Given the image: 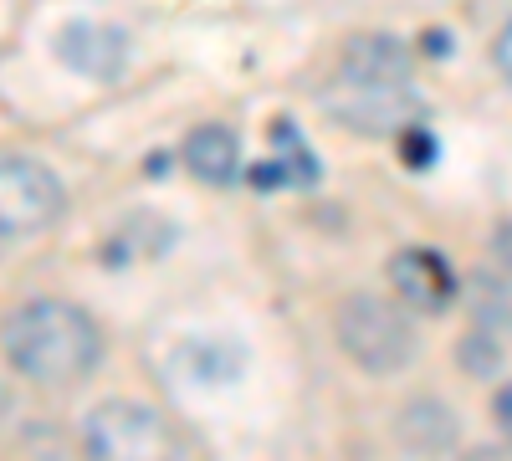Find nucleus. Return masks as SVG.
Listing matches in <instances>:
<instances>
[{"label": "nucleus", "instance_id": "8", "mask_svg": "<svg viewBox=\"0 0 512 461\" xmlns=\"http://www.w3.org/2000/svg\"><path fill=\"white\" fill-rule=\"evenodd\" d=\"M185 170L205 185H226L241 170V139L226 123H200V129L185 139Z\"/></svg>", "mask_w": 512, "mask_h": 461}, {"label": "nucleus", "instance_id": "7", "mask_svg": "<svg viewBox=\"0 0 512 461\" xmlns=\"http://www.w3.org/2000/svg\"><path fill=\"white\" fill-rule=\"evenodd\" d=\"M390 282H395L400 298L410 308H420V313H441L456 298V277H451L446 257H441V251H431V246L395 251V257H390Z\"/></svg>", "mask_w": 512, "mask_h": 461}, {"label": "nucleus", "instance_id": "4", "mask_svg": "<svg viewBox=\"0 0 512 461\" xmlns=\"http://www.w3.org/2000/svg\"><path fill=\"white\" fill-rule=\"evenodd\" d=\"M67 211V190L41 159H0V241L36 236Z\"/></svg>", "mask_w": 512, "mask_h": 461}, {"label": "nucleus", "instance_id": "13", "mask_svg": "<svg viewBox=\"0 0 512 461\" xmlns=\"http://www.w3.org/2000/svg\"><path fill=\"white\" fill-rule=\"evenodd\" d=\"M461 364L472 369V374H482V380H487V374H497V369H502V349H497V333H492V328L472 333V339L461 344Z\"/></svg>", "mask_w": 512, "mask_h": 461}, {"label": "nucleus", "instance_id": "16", "mask_svg": "<svg viewBox=\"0 0 512 461\" xmlns=\"http://www.w3.org/2000/svg\"><path fill=\"white\" fill-rule=\"evenodd\" d=\"M492 57H497L502 77L512 82V26H502V36H497V47H492Z\"/></svg>", "mask_w": 512, "mask_h": 461}, {"label": "nucleus", "instance_id": "10", "mask_svg": "<svg viewBox=\"0 0 512 461\" xmlns=\"http://www.w3.org/2000/svg\"><path fill=\"white\" fill-rule=\"evenodd\" d=\"M338 72H369V77H410V52L395 36H354L344 47Z\"/></svg>", "mask_w": 512, "mask_h": 461}, {"label": "nucleus", "instance_id": "12", "mask_svg": "<svg viewBox=\"0 0 512 461\" xmlns=\"http://www.w3.org/2000/svg\"><path fill=\"white\" fill-rule=\"evenodd\" d=\"M472 287H477V292H472V308H477L482 328H492V323H507V318H512V292H507L497 277H477Z\"/></svg>", "mask_w": 512, "mask_h": 461}, {"label": "nucleus", "instance_id": "15", "mask_svg": "<svg viewBox=\"0 0 512 461\" xmlns=\"http://www.w3.org/2000/svg\"><path fill=\"white\" fill-rule=\"evenodd\" d=\"M492 415H497L502 436H512V385H502V390H497V400H492Z\"/></svg>", "mask_w": 512, "mask_h": 461}, {"label": "nucleus", "instance_id": "5", "mask_svg": "<svg viewBox=\"0 0 512 461\" xmlns=\"http://www.w3.org/2000/svg\"><path fill=\"white\" fill-rule=\"evenodd\" d=\"M88 451L93 456H159L169 451V431L159 421V410L149 405H128V400H108L88 415Z\"/></svg>", "mask_w": 512, "mask_h": 461}, {"label": "nucleus", "instance_id": "14", "mask_svg": "<svg viewBox=\"0 0 512 461\" xmlns=\"http://www.w3.org/2000/svg\"><path fill=\"white\" fill-rule=\"evenodd\" d=\"M405 134H410V139H405V159H410V164H431V159H436V139H431V129L410 123Z\"/></svg>", "mask_w": 512, "mask_h": 461}, {"label": "nucleus", "instance_id": "11", "mask_svg": "<svg viewBox=\"0 0 512 461\" xmlns=\"http://www.w3.org/2000/svg\"><path fill=\"white\" fill-rule=\"evenodd\" d=\"M185 364L195 369V380H236L241 349H226L221 339H200V344L185 349Z\"/></svg>", "mask_w": 512, "mask_h": 461}, {"label": "nucleus", "instance_id": "3", "mask_svg": "<svg viewBox=\"0 0 512 461\" xmlns=\"http://www.w3.org/2000/svg\"><path fill=\"white\" fill-rule=\"evenodd\" d=\"M328 118L349 123L354 134L384 139L405 134L410 123H420V93L410 77H369V72H338V82L323 93Z\"/></svg>", "mask_w": 512, "mask_h": 461}, {"label": "nucleus", "instance_id": "1", "mask_svg": "<svg viewBox=\"0 0 512 461\" xmlns=\"http://www.w3.org/2000/svg\"><path fill=\"white\" fill-rule=\"evenodd\" d=\"M6 359L36 385H72L82 380L98 354H103V333L98 323L82 313L77 303L62 298H36L26 308H16L0 328Z\"/></svg>", "mask_w": 512, "mask_h": 461}, {"label": "nucleus", "instance_id": "6", "mask_svg": "<svg viewBox=\"0 0 512 461\" xmlns=\"http://www.w3.org/2000/svg\"><path fill=\"white\" fill-rule=\"evenodd\" d=\"M57 62L82 77L113 82L128 67V31L103 26V21H67L57 31Z\"/></svg>", "mask_w": 512, "mask_h": 461}, {"label": "nucleus", "instance_id": "17", "mask_svg": "<svg viewBox=\"0 0 512 461\" xmlns=\"http://www.w3.org/2000/svg\"><path fill=\"white\" fill-rule=\"evenodd\" d=\"M497 257H502V267L512 272V221L497 226Z\"/></svg>", "mask_w": 512, "mask_h": 461}, {"label": "nucleus", "instance_id": "9", "mask_svg": "<svg viewBox=\"0 0 512 461\" xmlns=\"http://www.w3.org/2000/svg\"><path fill=\"white\" fill-rule=\"evenodd\" d=\"M400 441L410 451H446L456 446V415L441 400H410L400 410Z\"/></svg>", "mask_w": 512, "mask_h": 461}, {"label": "nucleus", "instance_id": "2", "mask_svg": "<svg viewBox=\"0 0 512 461\" xmlns=\"http://www.w3.org/2000/svg\"><path fill=\"white\" fill-rule=\"evenodd\" d=\"M338 349H344L364 374H395L415 359V328L400 313V303L379 298V292H354L338 308Z\"/></svg>", "mask_w": 512, "mask_h": 461}]
</instances>
